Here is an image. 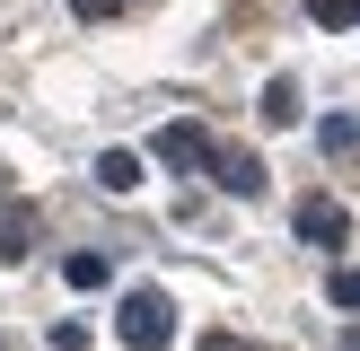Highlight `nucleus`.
<instances>
[{
    "mask_svg": "<svg viewBox=\"0 0 360 351\" xmlns=\"http://www.w3.org/2000/svg\"><path fill=\"white\" fill-rule=\"evenodd\" d=\"M115 333H123L132 351H167V343H176V307H167V290H123Z\"/></svg>",
    "mask_w": 360,
    "mask_h": 351,
    "instance_id": "f257e3e1",
    "label": "nucleus"
},
{
    "mask_svg": "<svg viewBox=\"0 0 360 351\" xmlns=\"http://www.w3.org/2000/svg\"><path fill=\"white\" fill-rule=\"evenodd\" d=\"M211 150H220V140H211L202 123H185V114H176V123H158V140H150V158H158V167H176V176L211 167Z\"/></svg>",
    "mask_w": 360,
    "mask_h": 351,
    "instance_id": "f03ea898",
    "label": "nucleus"
},
{
    "mask_svg": "<svg viewBox=\"0 0 360 351\" xmlns=\"http://www.w3.org/2000/svg\"><path fill=\"white\" fill-rule=\"evenodd\" d=\"M211 185H220V193H238V202H255L273 176H264V158H255V150H211Z\"/></svg>",
    "mask_w": 360,
    "mask_h": 351,
    "instance_id": "7ed1b4c3",
    "label": "nucleus"
},
{
    "mask_svg": "<svg viewBox=\"0 0 360 351\" xmlns=\"http://www.w3.org/2000/svg\"><path fill=\"white\" fill-rule=\"evenodd\" d=\"M299 237H308V246H343V237H352L343 202H326V193H308V202H299Z\"/></svg>",
    "mask_w": 360,
    "mask_h": 351,
    "instance_id": "20e7f679",
    "label": "nucleus"
},
{
    "mask_svg": "<svg viewBox=\"0 0 360 351\" xmlns=\"http://www.w3.org/2000/svg\"><path fill=\"white\" fill-rule=\"evenodd\" d=\"M27 237H35V211L27 202H0V255H27Z\"/></svg>",
    "mask_w": 360,
    "mask_h": 351,
    "instance_id": "39448f33",
    "label": "nucleus"
},
{
    "mask_svg": "<svg viewBox=\"0 0 360 351\" xmlns=\"http://www.w3.org/2000/svg\"><path fill=\"white\" fill-rule=\"evenodd\" d=\"M97 185H105V193H132V185H141V158H132V150H105V158H97Z\"/></svg>",
    "mask_w": 360,
    "mask_h": 351,
    "instance_id": "423d86ee",
    "label": "nucleus"
},
{
    "mask_svg": "<svg viewBox=\"0 0 360 351\" xmlns=\"http://www.w3.org/2000/svg\"><path fill=\"white\" fill-rule=\"evenodd\" d=\"M264 123H299V88L290 79H264Z\"/></svg>",
    "mask_w": 360,
    "mask_h": 351,
    "instance_id": "0eeeda50",
    "label": "nucleus"
},
{
    "mask_svg": "<svg viewBox=\"0 0 360 351\" xmlns=\"http://www.w3.org/2000/svg\"><path fill=\"white\" fill-rule=\"evenodd\" d=\"M316 140H326L334 158H352V150H360V123H352V114H326V123H316Z\"/></svg>",
    "mask_w": 360,
    "mask_h": 351,
    "instance_id": "6e6552de",
    "label": "nucleus"
},
{
    "mask_svg": "<svg viewBox=\"0 0 360 351\" xmlns=\"http://www.w3.org/2000/svg\"><path fill=\"white\" fill-rule=\"evenodd\" d=\"M62 281H70V290H105V255H70Z\"/></svg>",
    "mask_w": 360,
    "mask_h": 351,
    "instance_id": "1a4fd4ad",
    "label": "nucleus"
},
{
    "mask_svg": "<svg viewBox=\"0 0 360 351\" xmlns=\"http://www.w3.org/2000/svg\"><path fill=\"white\" fill-rule=\"evenodd\" d=\"M316 27H360V0H308Z\"/></svg>",
    "mask_w": 360,
    "mask_h": 351,
    "instance_id": "9d476101",
    "label": "nucleus"
},
{
    "mask_svg": "<svg viewBox=\"0 0 360 351\" xmlns=\"http://www.w3.org/2000/svg\"><path fill=\"white\" fill-rule=\"evenodd\" d=\"M326 298H334V307H360V263H343V272L326 281Z\"/></svg>",
    "mask_w": 360,
    "mask_h": 351,
    "instance_id": "9b49d317",
    "label": "nucleus"
},
{
    "mask_svg": "<svg viewBox=\"0 0 360 351\" xmlns=\"http://www.w3.org/2000/svg\"><path fill=\"white\" fill-rule=\"evenodd\" d=\"M70 9H79V18H88V27H97V18H115V9H123V0H70Z\"/></svg>",
    "mask_w": 360,
    "mask_h": 351,
    "instance_id": "f8f14e48",
    "label": "nucleus"
},
{
    "mask_svg": "<svg viewBox=\"0 0 360 351\" xmlns=\"http://www.w3.org/2000/svg\"><path fill=\"white\" fill-rule=\"evenodd\" d=\"M193 351H255V343H238V333H202Z\"/></svg>",
    "mask_w": 360,
    "mask_h": 351,
    "instance_id": "ddd939ff",
    "label": "nucleus"
},
{
    "mask_svg": "<svg viewBox=\"0 0 360 351\" xmlns=\"http://www.w3.org/2000/svg\"><path fill=\"white\" fill-rule=\"evenodd\" d=\"M343 351H360V333H352V343H343Z\"/></svg>",
    "mask_w": 360,
    "mask_h": 351,
    "instance_id": "4468645a",
    "label": "nucleus"
}]
</instances>
